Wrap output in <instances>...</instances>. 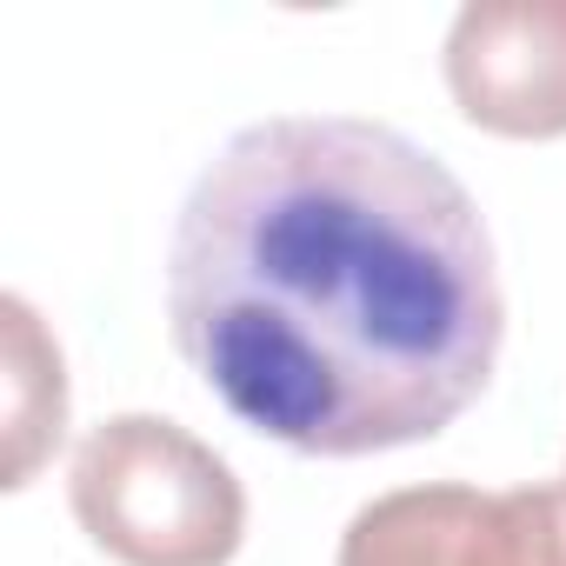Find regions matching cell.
Here are the masks:
<instances>
[{"mask_svg": "<svg viewBox=\"0 0 566 566\" xmlns=\"http://www.w3.org/2000/svg\"><path fill=\"white\" fill-rule=\"evenodd\" d=\"M167 327L240 427L360 460L447 433L486 394L506 294L447 160L380 120L280 114L187 187Z\"/></svg>", "mask_w": 566, "mask_h": 566, "instance_id": "6da1fadb", "label": "cell"}, {"mask_svg": "<svg viewBox=\"0 0 566 566\" xmlns=\"http://www.w3.org/2000/svg\"><path fill=\"white\" fill-rule=\"evenodd\" d=\"M67 500L120 566H227L247 539L233 467L160 413H114L74 447Z\"/></svg>", "mask_w": 566, "mask_h": 566, "instance_id": "7a4b0ae2", "label": "cell"}, {"mask_svg": "<svg viewBox=\"0 0 566 566\" xmlns=\"http://www.w3.org/2000/svg\"><path fill=\"white\" fill-rule=\"evenodd\" d=\"M453 107L500 140L566 134V0H473L447 34Z\"/></svg>", "mask_w": 566, "mask_h": 566, "instance_id": "3957f363", "label": "cell"}, {"mask_svg": "<svg viewBox=\"0 0 566 566\" xmlns=\"http://www.w3.org/2000/svg\"><path fill=\"white\" fill-rule=\"evenodd\" d=\"M340 566H500L493 493L400 486L360 506L340 533Z\"/></svg>", "mask_w": 566, "mask_h": 566, "instance_id": "277c9868", "label": "cell"}, {"mask_svg": "<svg viewBox=\"0 0 566 566\" xmlns=\"http://www.w3.org/2000/svg\"><path fill=\"white\" fill-rule=\"evenodd\" d=\"M0 334H8V486H28L67 433V374L54 334L21 294L0 301Z\"/></svg>", "mask_w": 566, "mask_h": 566, "instance_id": "5b68a950", "label": "cell"}, {"mask_svg": "<svg viewBox=\"0 0 566 566\" xmlns=\"http://www.w3.org/2000/svg\"><path fill=\"white\" fill-rule=\"evenodd\" d=\"M559 493H566V473H559Z\"/></svg>", "mask_w": 566, "mask_h": 566, "instance_id": "8992f818", "label": "cell"}]
</instances>
